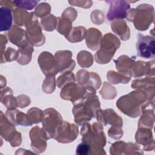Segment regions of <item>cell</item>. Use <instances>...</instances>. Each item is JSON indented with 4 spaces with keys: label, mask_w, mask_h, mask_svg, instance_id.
Segmentation results:
<instances>
[{
    "label": "cell",
    "mask_w": 155,
    "mask_h": 155,
    "mask_svg": "<svg viewBox=\"0 0 155 155\" xmlns=\"http://www.w3.org/2000/svg\"><path fill=\"white\" fill-rule=\"evenodd\" d=\"M137 50L139 56L148 59L154 54V40L148 36L139 35L137 43Z\"/></svg>",
    "instance_id": "1"
},
{
    "label": "cell",
    "mask_w": 155,
    "mask_h": 155,
    "mask_svg": "<svg viewBox=\"0 0 155 155\" xmlns=\"http://www.w3.org/2000/svg\"><path fill=\"white\" fill-rule=\"evenodd\" d=\"M110 3V7L107 14V18L109 21L115 18H127V10L130 8V5L124 1H108Z\"/></svg>",
    "instance_id": "2"
},
{
    "label": "cell",
    "mask_w": 155,
    "mask_h": 155,
    "mask_svg": "<svg viewBox=\"0 0 155 155\" xmlns=\"http://www.w3.org/2000/svg\"><path fill=\"white\" fill-rule=\"evenodd\" d=\"M1 31H6L10 28L12 24V16L11 7L1 6Z\"/></svg>",
    "instance_id": "3"
},
{
    "label": "cell",
    "mask_w": 155,
    "mask_h": 155,
    "mask_svg": "<svg viewBox=\"0 0 155 155\" xmlns=\"http://www.w3.org/2000/svg\"><path fill=\"white\" fill-rule=\"evenodd\" d=\"M39 1H13V3L16 4V6L23 8L27 10H31L33 9L37 3Z\"/></svg>",
    "instance_id": "4"
},
{
    "label": "cell",
    "mask_w": 155,
    "mask_h": 155,
    "mask_svg": "<svg viewBox=\"0 0 155 155\" xmlns=\"http://www.w3.org/2000/svg\"><path fill=\"white\" fill-rule=\"evenodd\" d=\"M90 150V145L85 142H82L80 143L76 148V153L79 154H89Z\"/></svg>",
    "instance_id": "5"
}]
</instances>
